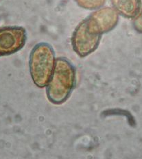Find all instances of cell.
<instances>
[{"label":"cell","mask_w":142,"mask_h":159,"mask_svg":"<svg viewBox=\"0 0 142 159\" xmlns=\"http://www.w3.org/2000/svg\"><path fill=\"white\" fill-rule=\"evenodd\" d=\"M78 4L87 9H95L100 7L106 2V0H76Z\"/></svg>","instance_id":"cell-7"},{"label":"cell","mask_w":142,"mask_h":159,"mask_svg":"<svg viewBox=\"0 0 142 159\" xmlns=\"http://www.w3.org/2000/svg\"><path fill=\"white\" fill-rule=\"evenodd\" d=\"M117 20L118 15L115 10L107 7L94 12L86 21L91 31L101 35L114 28Z\"/></svg>","instance_id":"cell-5"},{"label":"cell","mask_w":142,"mask_h":159,"mask_svg":"<svg viewBox=\"0 0 142 159\" xmlns=\"http://www.w3.org/2000/svg\"><path fill=\"white\" fill-rule=\"evenodd\" d=\"M26 41V32L21 27L0 29V56L9 55L19 50Z\"/></svg>","instance_id":"cell-4"},{"label":"cell","mask_w":142,"mask_h":159,"mask_svg":"<svg viewBox=\"0 0 142 159\" xmlns=\"http://www.w3.org/2000/svg\"><path fill=\"white\" fill-rule=\"evenodd\" d=\"M117 11L125 16L133 15L136 9V0H112Z\"/></svg>","instance_id":"cell-6"},{"label":"cell","mask_w":142,"mask_h":159,"mask_svg":"<svg viewBox=\"0 0 142 159\" xmlns=\"http://www.w3.org/2000/svg\"><path fill=\"white\" fill-rule=\"evenodd\" d=\"M76 72L70 62L58 58L48 83V97L52 103L62 104L68 98L75 85Z\"/></svg>","instance_id":"cell-1"},{"label":"cell","mask_w":142,"mask_h":159,"mask_svg":"<svg viewBox=\"0 0 142 159\" xmlns=\"http://www.w3.org/2000/svg\"><path fill=\"white\" fill-rule=\"evenodd\" d=\"M55 63L54 52L50 45L40 43L35 46L30 58V70L36 85L44 87L48 84Z\"/></svg>","instance_id":"cell-2"},{"label":"cell","mask_w":142,"mask_h":159,"mask_svg":"<svg viewBox=\"0 0 142 159\" xmlns=\"http://www.w3.org/2000/svg\"><path fill=\"white\" fill-rule=\"evenodd\" d=\"M100 36V34L91 30L85 19L76 29L72 36L73 48L82 57L87 56L98 48Z\"/></svg>","instance_id":"cell-3"}]
</instances>
